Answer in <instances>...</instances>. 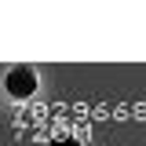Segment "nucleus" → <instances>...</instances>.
<instances>
[{"instance_id": "obj_1", "label": "nucleus", "mask_w": 146, "mask_h": 146, "mask_svg": "<svg viewBox=\"0 0 146 146\" xmlns=\"http://www.w3.org/2000/svg\"><path fill=\"white\" fill-rule=\"evenodd\" d=\"M7 91L15 95V99H29L36 91V73L29 66H15V70L7 73Z\"/></svg>"}, {"instance_id": "obj_2", "label": "nucleus", "mask_w": 146, "mask_h": 146, "mask_svg": "<svg viewBox=\"0 0 146 146\" xmlns=\"http://www.w3.org/2000/svg\"><path fill=\"white\" fill-rule=\"evenodd\" d=\"M51 146H80V143H77V139H55Z\"/></svg>"}]
</instances>
